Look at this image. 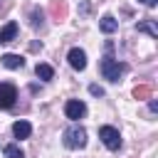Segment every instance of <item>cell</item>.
<instances>
[{"label": "cell", "instance_id": "obj_1", "mask_svg": "<svg viewBox=\"0 0 158 158\" xmlns=\"http://www.w3.org/2000/svg\"><path fill=\"white\" fill-rule=\"evenodd\" d=\"M64 146H67V148H72V151L84 148V146H86V131H84V126L72 123V126L64 131Z\"/></svg>", "mask_w": 158, "mask_h": 158}, {"label": "cell", "instance_id": "obj_2", "mask_svg": "<svg viewBox=\"0 0 158 158\" xmlns=\"http://www.w3.org/2000/svg\"><path fill=\"white\" fill-rule=\"evenodd\" d=\"M99 69H101L104 79H109V81H118V79H121V74L126 72V64H121V62H118V59H114V57H104V59H101V64H99Z\"/></svg>", "mask_w": 158, "mask_h": 158}, {"label": "cell", "instance_id": "obj_3", "mask_svg": "<svg viewBox=\"0 0 158 158\" xmlns=\"http://www.w3.org/2000/svg\"><path fill=\"white\" fill-rule=\"evenodd\" d=\"M99 138H101V143H104L109 151H118V148H121V133H118V128H114V126H101V128H99Z\"/></svg>", "mask_w": 158, "mask_h": 158}, {"label": "cell", "instance_id": "obj_4", "mask_svg": "<svg viewBox=\"0 0 158 158\" xmlns=\"http://www.w3.org/2000/svg\"><path fill=\"white\" fill-rule=\"evenodd\" d=\"M15 99H17L15 84L2 81V84H0V109H12V106H15Z\"/></svg>", "mask_w": 158, "mask_h": 158}, {"label": "cell", "instance_id": "obj_5", "mask_svg": "<svg viewBox=\"0 0 158 158\" xmlns=\"http://www.w3.org/2000/svg\"><path fill=\"white\" fill-rule=\"evenodd\" d=\"M64 114H67V118L79 121V118H84V114H86V104L79 101V99H69V101L64 104Z\"/></svg>", "mask_w": 158, "mask_h": 158}, {"label": "cell", "instance_id": "obj_6", "mask_svg": "<svg viewBox=\"0 0 158 158\" xmlns=\"http://www.w3.org/2000/svg\"><path fill=\"white\" fill-rule=\"evenodd\" d=\"M67 59H69L72 69H77V72L86 69V54H84V49H79V47H72V49H69V54H67Z\"/></svg>", "mask_w": 158, "mask_h": 158}, {"label": "cell", "instance_id": "obj_7", "mask_svg": "<svg viewBox=\"0 0 158 158\" xmlns=\"http://www.w3.org/2000/svg\"><path fill=\"white\" fill-rule=\"evenodd\" d=\"M15 37H17V22H15V20H10L5 27H0V44L12 42Z\"/></svg>", "mask_w": 158, "mask_h": 158}, {"label": "cell", "instance_id": "obj_8", "mask_svg": "<svg viewBox=\"0 0 158 158\" xmlns=\"http://www.w3.org/2000/svg\"><path fill=\"white\" fill-rule=\"evenodd\" d=\"M30 133H32V123L30 121H15L12 123V136L15 138H30Z\"/></svg>", "mask_w": 158, "mask_h": 158}, {"label": "cell", "instance_id": "obj_9", "mask_svg": "<svg viewBox=\"0 0 158 158\" xmlns=\"http://www.w3.org/2000/svg\"><path fill=\"white\" fill-rule=\"evenodd\" d=\"M99 27H101V32H104V35H114V32L118 30V20H116V17H111V15H104V17L99 20Z\"/></svg>", "mask_w": 158, "mask_h": 158}, {"label": "cell", "instance_id": "obj_10", "mask_svg": "<svg viewBox=\"0 0 158 158\" xmlns=\"http://www.w3.org/2000/svg\"><path fill=\"white\" fill-rule=\"evenodd\" d=\"M0 62H2V67H7V69H20V67L25 64V59H22L20 54H12V52L2 54V57H0Z\"/></svg>", "mask_w": 158, "mask_h": 158}, {"label": "cell", "instance_id": "obj_11", "mask_svg": "<svg viewBox=\"0 0 158 158\" xmlns=\"http://www.w3.org/2000/svg\"><path fill=\"white\" fill-rule=\"evenodd\" d=\"M35 74H37V77H40L42 81H49V79L54 77V69H52L49 64H44V62H40V64L35 67Z\"/></svg>", "mask_w": 158, "mask_h": 158}, {"label": "cell", "instance_id": "obj_12", "mask_svg": "<svg viewBox=\"0 0 158 158\" xmlns=\"http://www.w3.org/2000/svg\"><path fill=\"white\" fill-rule=\"evenodd\" d=\"M136 30H138V32H148V35H151L153 40L158 37V30H156L153 20H143V22H138V25H136Z\"/></svg>", "mask_w": 158, "mask_h": 158}, {"label": "cell", "instance_id": "obj_13", "mask_svg": "<svg viewBox=\"0 0 158 158\" xmlns=\"http://www.w3.org/2000/svg\"><path fill=\"white\" fill-rule=\"evenodd\" d=\"M5 158H25V153H22L20 146L10 143V146H5Z\"/></svg>", "mask_w": 158, "mask_h": 158}, {"label": "cell", "instance_id": "obj_14", "mask_svg": "<svg viewBox=\"0 0 158 158\" xmlns=\"http://www.w3.org/2000/svg\"><path fill=\"white\" fill-rule=\"evenodd\" d=\"M133 96L136 99H146V96H151V89L148 86H136L133 89Z\"/></svg>", "mask_w": 158, "mask_h": 158}, {"label": "cell", "instance_id": "obj_15", "mask_svg": "<svg viewBox=\"0 0 158 158\" xmlns=\"http://www.w3.org/2000/svg\"><path fill=\"white\" fill-rule=\"evenodd\" d=\"M89 91H91L94 96H104V89H101L99 84H91V86H89Z\"/></svg>", "mask_w": 158, "mask_h": 158}, {"label": "cell", "instance_id": "obj_16", "mask_svg": "<svg viewBox=\"0 0 158 158\" xmlns=\"http://www.w3.org/2000/svg\"><path fill=\"white\" fill-rule=\"evenodd\" d=\"M141 2H143V5H146V7H153V5H156V2H158V0H141Z\"/></svg>", "mask_w": 158, "mask_h": 158}]
</instances>
